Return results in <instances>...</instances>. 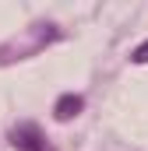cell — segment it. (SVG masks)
Here are the masks:
<instances>
[{"mask_svg": "<svg viewBox=\"0 0 148 151\" xmlns=\"http://www.w3.org/2000/svg\"><path fill=\"white\" fill-rule=\"evenodd\" d=\"M11 144H14L18 151H49L46 141H42V134H39V127H32V123L18 127V130L11 134Z\"/></svg>", "mask_w": 148, "mask_h": 151, "instance_id": "6da1fadb", "label": "cell"}, {"mask_svg": "<svg viewBox=\"0 0 148 151\" xmlns=\"http://www.w3.org/2000/svg\"><path fill=\"white\" fill-rule=\"evenodd\" d=\"M131 60H134V63H148V39L134 49V56H131Z\"/></svg>", "mask_w": 148, "mask_h": 151, "instance_id": "3957f363", "label": "cell"}, {"mask_svg": "<svg viewBox=\"0 0 148 151\" xmlns=\"http://www.w3.org/2000/svg\"><path fill=\"white\" fill-rule=\"evenodd\" d=\"M81 95H60L57 99V106H53V113H57V119H71V116L81 113Z\"/></svg>", "mask_w": 148, "mask_h": 151, "instance_id": "7a4b0ae2", "label": "cell"}]
</instances>
